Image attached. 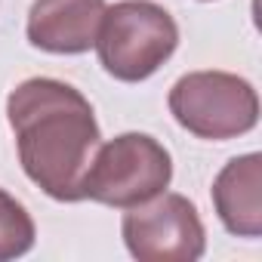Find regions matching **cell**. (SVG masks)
I'll use <instances>...</instances> for the list:
<instances>
[{"mask_svg": "<svg viewBox=\"0 0 262 262\" xmlns=\"http://www.w3.org/2000/svg\"><path fill=\"white\" fill-rule=\"evenodd\" d=\"M105 0H34L28 13V40L37 50L74 56L96 47Z\"/></svg>", "mask_w": 262, "mask_h": 262, "instance_id": "8992f818", "label": "cell"}, {"mask_svg": "<svg viewBox=\"0 0 262 262\" xmlns=\"http://www.w3.org/2000/svg\"><path fill=\"white\" fill-rule=\"evenodd\" d=\"M213 204L222 225L237 237L262 234V158L244 155L222 167L213 182Z\"/></svg>", "mask_w": 262, "mask_h": 262, "instance_id": "52a82bcc", "label": "cell"}, {"mask_svg": "<svg viewBox=\"0 0 262 262\" xmlns=\"http://www.w3.org/2000/svg\"><path fill=\"white\" fill-rule=\"evenodd\" d=\"M179 28L173 16L151 0H123L105 10L96 50L102 68L126 83L151 77L176 50Z\"/></svg>", "mask_w": 262, "mask_h": 262, "instance_id": "7a4b0ae2", "label": "cell"}, {"mask_svg": "<svg viewBox=\"0 0 262 262\" xmlns=\"http://www.w3.org/2000/svg\"><path fill=\"white\" fill-rule=\"evenodd\" d=\"M170 176L173 161L158 139L145 133H123L96 148L83 179V198L129 210L158 198L170 185Z\"/></svg>", "mask_w": 262, "mask_h": 262, "instance_id": "3957f363", "label": "cell"}, {"mask_svg": "<svg viewBox=\"0 0 262 262\" xmlns=\"http://www.w3.org/2000/svg\"><path fill=\"white\" fill-rule=\"evenodd\" d=\"M126 250L142 262H191L204 253V225L182 194H158L123 216Z\"/></svg>", "mask_w": 262, "mask_h": 262, "instance_id": "5b68a950", "label": "cell"}, {"mask_svg": "<svg viewBox=\"0 0 262 262\" xmlns=\"http://www.w3.org/2000/svg\"><path fill=\"white\" fill-rule=\"evenodd\" d=\"M170 111L188 133L201 139H234L259 120L256 90L228 71H194L170 90Z\"/></svg>", "mask_w": 262, "mask_h": 262, "instance_id": "277c9868", "label": "cell"}, {"mask_svg": "<svg viewBox=\"0 0 262 262\" xmlns=\"http://www.w3.org/2000/svg\"><path fill=\"white\" fill-rule=\"evenodd\" d=\"M7 114L28 179L56 201H83V179L102 145L93 105L71 83L31 77L10 93Z\"/></svg>", "mask_w": 262, "mask_h": 262, "instance_id": "6da1fadb", "label": "cell"}, {"mask_svg": "<svg viewBox=\"0 0 262 262\" xmlns=\"http://www.w3.org/2000/svg\"><path fill=\"white\" fill-rule=\"evenodd\" d=\"M34 247V222L28 210L0 188V262L16 259Z\"/></svg>", "mask_w": 262, "mask_h": 262, "instance_id": "ba28073f", "label": "cell"}]
</instances>
